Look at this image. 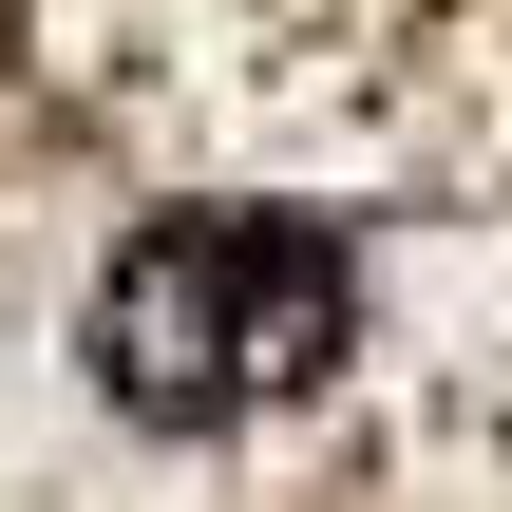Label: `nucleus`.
Segmentation results:
<instances>
[{"label":"nucleus","instance_id":"nucleus-1","mask_svg":"<svg viewBox=\"0 0 512 512\" xmlns=\"http://www.w3.org/2000/svg\"><path fill=\"white\" fill-rule=\"evenodd\" d=\"M342 361V228L304 209H171L95 285V380L133 418H247Z\"/></svg>","mask_w":512,"mask_h":512}]
</instances>
